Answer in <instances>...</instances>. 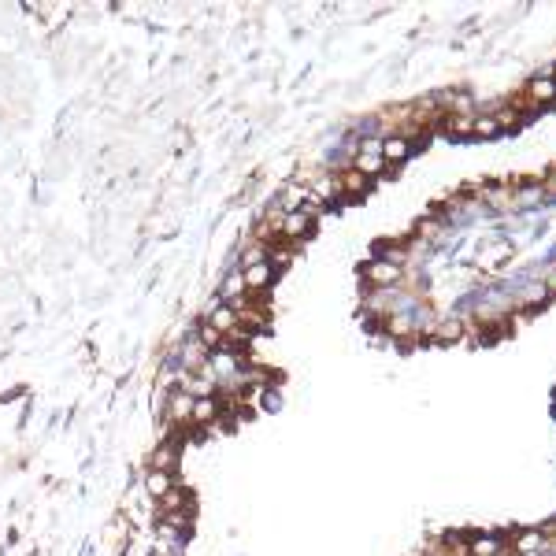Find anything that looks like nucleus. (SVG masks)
<instances>
[{
  "mask_svg": "<svg viewBox=\"0 0 556 556\" xmlns=\"http://www.w3.org/2000/svg\"><path fill=\"white\" fill-rule=\"evenodd\" d=\"M312 208H297V211H286L282 216V234L289 238V241H301V238H308L312 234Z\"/></svg>",
  "mask_w": 556,
  "mask_h": 556,
  "instance_id": "nucleus-3",
  "label": "nucleus"
},
{
  "mask_svg": "<svg viewBox=\"0 0 556 556\" xmlns=\"http://www.w3.org/2000/svg\"><path fill=\"white\" fill-rule=\"evenodd\" d=\"M178 467V449L171 445V441H163V445H156L152 452H149V471H171Z\"/></svg>",
  "mask_w": 556,
  "mask_h": 556,
  "instance_id": "nucleus-6",
  "label": "nucleus"
},
{
  "mask_svg": "<svg viewBox=\"0 0 556 556\" xmlns=\"http://www.w3.org/2000/svg\"><path fill=\"white\" fill-rule=\"evenodd\" d=\"M264 256H267V249H264V245H256V249H249V252L241 256V271H245V267H256V264H264Z\"/></svg>",
  "mask_w": 556,
  "mask_h": 556,
  "instance_id": "nucleus-22",
  "label": "nucleus"
},
{
  "mask_svg": "<svg viewBox=\"0 0 556 556\" xmlns=\"http://www.w3.org/2000/svg\"><path fill=\"white\" fill-rule=\"evenodd\" d=\"M341 189H345V193H364V189H367V182H364V174L349 171V174H341Z\"/></svg>",
  "mask_w": 556,
  "mask_h": 556,
  "instance_id": "nucleus-20",
  "label": "nucleus"
},
{
  "mask_svg": "<svg viewBox=\"0 0 556 556\" xmlns=\"http://www.w3.org/2000/svg\"><path fill=\"white\" fill-rule=\"evenodd\" d=\"M216 416H219L216 401H211V397H197V401H193V419L189 423H211Z\"/></svg>",
  "mask_w": 556,
  "mask_h": 556,
  "instance_id": "nucleus-16",
  "label": "nucleus"
},
{
  "mask_svg": "<svg viewBox=\"0 0 556 556\" xmlns=\"http://www.w3.org/2000/svg\"><path fill=\"white\" fill-rule=\"evenodd\" d=\"M204 326H211L216 334H234V330H238V312H234L230 304H216V308L208 312V323H204Z\"/></svg>",
  "mask_w": 556,
  "mask_h": 556,
  "instance_id": "nucleus-5",
  "label": "nucleus"
},
{
  "mask_svg": "<svg viewBox=\"0 0 556 556\" xmlns=\"http://www.w3.org/2000/svg\"><path fill=\"white\" fill-rule=\"evenodd\" d=\"M508 252H512V245H504V241H501V245H494V249H489V252H486V256L479 260V264H482V267L489 271V267L497 264V260H504V256H508Z\"/></svg>",
  "mask_w": 556,
  "mask_h": 556,
  "instance_id": "nucleus-19",
  "label": "nucleus"
},
{
  "mask_svg": "<svg viewBox=\"0 0 556 556\" xmlns=\"http://www.w3.org/2000/svg\"><path fill=\"white\" fill-rule=\"evenodd\" d=\"M382 167H386V160H382V141L371 138V141L360 145V152H356V160H352V171L367 178V174H379Z\"/></svg>",
  "mask_w": 556,
  "mask_h": 556,
  "instance_id": "nucleus-1",
  "label": "nucleus"
},
{
  "mask_svg": "<svg viewBox=\"0 0 556 556\" xmlns=\"http://www.w3.org/2000/svg\"><path fill=\"white\" fill-rule=\"evenodd\" d=\"M193 394H171V419L174 423H189L193 419Z\"/></svg>",
  "mask_w": 556,
  "mask_h": 556,
  "instance_id": "nucleus-12",
  "label": "nucleus"
},
{
  "mask_svg": "<svg viewBox=\"0 0 556 556\" xmlns=\"http://www.w3.org/2000/svg\"><path fill=\"white\" fill-rule=\"evenodd\" d=\"M471 556H501L504 552V538H494V534H486V538H475V542L467 545Z\"/></svg>",
  "mask_w": 556,
  "mask_h": 556,
  "instance_id": "nucleus-9",
  "label": "nucleus"
},
{
  "mask_svg": "<svg viewBox=\"0 0 556 556\" xmlns=\"http://www.w3.org/2000/svg\"><path fill=\"white\" fill-rule=\"evenodd\" d=\"M208 367H211V374H223V379H230V374H238V356H230V352H216Z\"/></svg>",
  "mask_w": 556,
  "mask_h": 556,
  "instance_id": "nucleus-14",
  "label": "nucleus"
},
{
  "mask_svg": "<svg viewBox=\"0 0 556 556\" xmlns=\"http://www.w3.org/2000/svg\"><path fill=\"white\" fill-rule=\"evenodd\" d=\"M552 82H556V74H552Z\"/></svg>",
  "mask_w": 556,
  "mask_h": 556,
  "instance_id": "nucleus-25",
  "label": "nucleus"
},
{
  "mask_svg": "<svg viewBox=\"0 0 556 556\" xmlns=\"http://www.w3.org/2000/svg\"><path fill=\"white\" fill-rule=\"evenodd\" d=\"M408 152H412V149H408L404 138H386V141H382V160H394V163H397V160H404Z\"/></svg>",
  "mask_w": 556,
  "mask_h": 556,
  "instance_id": "nucleus-17",
  "label": "nucleus"
},
{
  "mask_svg": "<svg viewBox=\"0 0 556 556\" xmlns=\"http://www.w3.org/2000/svg\"><path fill=\"white\" fill-rule=\"evenodd\" d=\"M364 278H367L371 286L394 289V286H401V278H404V274H401V267H397V264H386V260H379V256H374L371 264L364 267Z\"/></svg>",
  "mask_w": 556,
  "mask_h": 556,
  "instance_id": "nucleus-2",
  "label": "nucleus"
},
{
  "mask_svg": "<svg viewBox=\"0 0 556 556\" xmlns=\"http://www.w3.org/2000/svg\"><path fill=\"white\" fill-rule=\"evenodd\" d=\"M545 289H549V293H556V271H552V274L545 278Z\"/></svg>",
  "mask_w": 556,
  "mask_h": 556,
  "instance_id": "nucleus-24",
  "label": "nucleus"
},
{
  "mask_svg": "<svg viewBox=\"0 0 556 556\" xmlns=\"http://www.w3.org/2000/svg\"><path fill=\"white\" fill-rule=\"evenodd\" d=\"M460 334H464V326L456 323V319H449V323L438 326V338H441V341H460Z\"/></svg>",
  "mask_w": 556,
  "mask_h": 556,
  "instance_id": "nucleus-21",
  "label": "nucleus"
},
{
  "mask_svg": "<svg viewBox=\"0 0 556 556\" xmlns=\"http://www.w3.org/2000/svg\"><path fill=\"white\" fill-rule=\"evenodd\" d=\"M389 326H394V334H408V330H412V319H408V316H397Z\"/></svg>",
  "mask_w": 556,
  "mask_h": 556,
  "instance_id": "nucleus-23",
  "label": "nucleus"
},
{
  "mask_svg": "<svg viewBox=\"0 0 556 556\" xmlns=\"http://www.w3.org/2000/svg\"><path fill=\"white\" fill-rule=\"evenodd\" d=\"M241 293H245V278H241V271H230L223 282V304H234V297L241 301Z\"/></svg>",
  "mask_w": 556,
  "mask_h": 556,
  "instance_id": "nucleus-15",
  "label": "nucleus"
},
{
  "mask_svg": "<svg viewBox=\"0 0 556 556\" xmlns=\"http://www.w3.org/2000/svg\"><path fill=\"white\" fill-rule=\"evenodd\" d=\"M542 545H545L542 530H519V534H516V542H512V549H516V552H538Z\"/></svg>",
  "mask_w": 556,
  "mask_h": 556,
  "instance_id": "nucleus-13",
  "label": "nucleus"
},
{
  "mask_svg": "<svg viewBox=\"0 0 556 556\" xmlns=\"http://www.w3.org/2000/svg\"><path fill=\"white\" fill-rule=\"evenodd\" d=\"M527 96H530V104H534V108L552 104V101H556V82H552V74H538V78H530Z\"/></svg>",
  "mask_w": 556,
  "mask_h": 556,
  "instance_id": "nucleus-4",
  "label": "nucleus"
},
{
  "mask_svg": "<svg viewBox=\"0 0 556 556\" xmlns=\"http://www.w3.org/2000/svg\"><path fill=\"white\" fill-rule=\"evenodd\" d=\"M171 475L167 471H149V475H145V494H149L152 501H163V497H171Z\"/></svg>",
  "mask_w": 556,
  "mask_h": 556,
  "instance_id": "nucleus-8",
  "label": "nucleus"
},
{
  "mask_svg": "<svg viewBox=\"0 0 556 556\" xmlns=\"http://www.w3.org/2000/svg\"><path fill=\"white\" fill-rule=\"evenodd\" d=\"M497 119L494 116H475V138H494L497 134Z\"/></svg>",
  "mask_w": 556,
  "mask_h": 556,
  "instance_id": "nucleus-18",
  "label": "nucleus"
},
{
  "mask_svg": "<svg viewBox=\"0 0 556 556\" xmlns=\"http://www.w3.org/2000/svg\"><path fill=\"white\" fill-rule=\"evenodd\" d=\"M241 278H245V289H252V293H256V289H267L271 278H274V267L264 260V264H256V267H245Z\"/></svg>",
  "mask_w": 556,
  "mask_h": 556,
  "instance_id": "nucleus-7",
  "label": "nucleus"
},
{
  "mask_svg": "<svg viewBox=\"0 0 556 556\" xmlns=\"http://www.w3.org/2000/svg\"><path fill=\"white\" fill-rule=\"evenodd\" d=\"M445 134L449 138H475V116H449Z\"/></svg>",
  "mask_w": 556,
  "mask_h": 556,
  "instance_id": "nucleus-11",
  "label": "nucleus"
},
{
  "mask_svg": "<svg viewBox=\"0 0 556 556\" xmlns=\"http://www.w3.org/2000/svg\"><path fill=\"white\" fill-rule=\"evenodd\" d=\"M341 193H345V189H341V178H338V174H326V178H319V182H316L312 197H316V201H338Z\"/></svg>",
  "mask_w": 556,
  "mask_h": 556,
  "instance_id": "nucleus-10",
  "label": "nucleus"
}]
</instances>
